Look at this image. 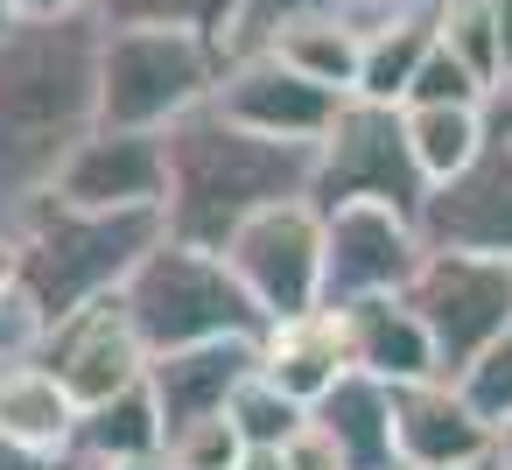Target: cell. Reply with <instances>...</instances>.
<instances>
[{
	"instance_id": "cell-1",
	"label": "cell",
	"mask_w": 512,
	"mask_h": 470,
	"mask_svg": "<svg viewBox=\"0 0 512 470\" xmlns=\"http://www.w3.org/2000/svg\"><path fill=\"white\" fill-rule=\"evenodd\" d=\"M99 50L106 22L22 15L0 29V225H22L50 190L71 148L99 127Z\"/></svg>"
},
{
	"instance_id": "cell-2",
	"label": "cell",
	"mask_w": 512,
	"mask_h": 470,
	"mask_svg": "<svg viewBox=\"0 0 512 470\" xmlns=\"http://www.w3.org/2000/svg\"><path fill=\"white\" fill-rule=\"evenodd\" d=\"M162 148H169V197H162L169 239H190L211 253L253 211H267L281 197H309V176H316V141L253 134V127L225 120L211 99L197 113L169 120Z\"/></svg>"
},
{
	"instance_id": "cell-3",
	"label": "cell",
	"mask_w": 512,
	"mask_h": 470,
	"mask_svg": "<svg viewBox=\"0 0 512 470\" xmlns=\"http://www.w3.org/2000/svg\"><path fill=\"white\" fill-rule=\"evenodd\" d=\"M169 232L162 211H78L57 190L15 225L22 239V281L36 288V302L57 316L127 288V274L141 267V253Z\"/></svg>"
},
{
	"instance_id": "cell-4",
	"label": "cell",
	"mask_w": 512,
	"mask_h": 470,
	"mask_svg": "<svg viewBox=\"0 0 512 470\" xmlns=\"http://www.w3.org/2000/svg\"><path fill=\"white\" fill-rule=\"evenodd\" d=\"M127 316L155 351H183V344H211V337H260L267 316L246 295V281L225 267V253L190 246V239H155L141 253V267L127 274Z\"/></svg>"
},
{
	"instance_id": "cell-5",
	"label": "cell",
	"mask_w": 512,
	"mask_h": 470,
	"mask_svg": "<svg viewBox=\"0 0 512 470\" xmlns=\"http://www.w3.org/2000/svg\"><path fill=\"white\" fill-rule=\"evenodd\" d=\"M225 71V50L197 29H106L99 50V127H148L197 113Z\"/></svg>"
},
{
	"instance_id": "cell-6",
	"label": "cell",
	"mask_w": 512,
	"mask_h": 470,
	"mask_svg": "<svg viewBox=\"0 0 512 470\" xmlns=\"http://www.w3.org/2000/svg\"><path fill=\"white\" fill-rule=\"evenodd\" d=\"M309 197L330 204H393L407 218H421L428 204V176L407 148V113L379 106V99H344V113L330 120V134L316 141V176Z\"/></svg>"
},
{
	"instance_id": "cell-7",
	"label": "cell",
	"mask_w": 512,
	"mask_h": 470,
	"mask_svg": "<svg viewBox=\"0 0 512 470\" xmlns=\"http://www.w3.org/2000/svg\"><path fill=\"white\" fill-rule=\"evenodd\" d=\"M400 295H407L414 316L428 323L435 358H442V379H463V372L498 344V330L512 323V260L428 246V260L414 267V281H407Z\"/></svg>"
},
{
	"instance_id": "cell-8",
	"label": "cell",
	"mask_w": 512,
	"mask_h": 470,
	"mask_svg": "<svg viewBox=\"0 0 512 470\" xmlns=\"http://www.w3.org/2000/svg\"><path fill=\"white\" fill-rule=\"evenodd\" d=\"M218 253L246 281V295L260 302L267 323L323 309V204L316 197H281V204L253 211Z\"/></svg>"
},
{
	"instance_id": "cell-9",
	"label": "cell",
	"mask_w": 512,
	"mask_h": 470,
	"mask_svg": "<svg viewBox=\"0 0 512 470\" xmlns=\"http://www.w3.org/2000/svg\"><path fill=\"white\" fill-rule=\"evenodd\" d=\"M428 260L421 218L393 204H330L323 211V302H365V295H400L414 267Z\"/></svg>"
},
{
	"instance_id": "cell-10",
	"label": "cell",
	"mask_w": 512,
	"mask_h": 470,
	"mask_svg": "<svg viewBox=\"0 0 512 470\" xmlns=\"http://www.w3.org/2000/svg\"><path fill=\"white\" fill-rule=\"evenodd\" d=\"M351 92L337 85H316L302 78L295 64H281L274 50H246V57H225L218 85H211V106L253 134H274V141H323L330 120L344 113Z\"/></svg>"
},
{
	"instance_id": "cell-11",
	"label": "cell",
	"mask_w": 512,
	"mask_h": 470,
	"mask_svg": "<svg viewBox=\"0 0 512 470\" xmlns=\"http://www.w3.org/2000/svg\"><path fill=\"white\" fill-rule=\"evenodd\" d=\"M43 365L78 393V407H99V400H113L127 386H141L148 379V344H141V330L127 316V295L113 288V295H99L85 309L57 316L50 337H43Z\"/></svg>"
},
{
	"instance_id": "cell-12",
	"label": "cell",
	"mask_w": 512,
	"mask_h": 470,
	"mask_svg": "<svg viewBox=\"0 0 512 470\" xmlns=\"http://www.w3.org/2000/svg\"><path fill=\"white\" fill-rule=\"evenodd\" d=\"M421 239L442 253H491L512 260V134H484V148L428 190Z\"/></svg>"
},
{
	"instance_id": "cell-13",
	"label": "cell",
	"mask_w": 512,
	"mask_h": 470,
	"mask_svg": "<svg viewBox=\"0 0 512 470\" xmlns=\"http://www.w3.org/2000/svg\"><path fill=\"white\" fill-rule=\"evenodd\" d=\"M57 197L78 211H162L169 148L148 127H92L57 169Z\"/></svg>"
},
{
	"instance_id": "cell-14",
	"label": "cell",
	"mask_w": 512,
	"mask_h": 470,
	"mask_svg": "<svg viewBox=\"0 0 512 470\" xmlns=\"http://www.w3.org/2000/svg\"><path fill=\"white\" fill-rule=\"evenodd\" d=\"M393 442H400V470H456L498 449V421H484L470 393L435 372L393 386Z\"/></svg>"
},
{
	"instance_id": "cell-15",
	"label": "cell",
	"mask_w": 512,
	"mask_h": 470,
	"mask_svg": "<svg viewBox=\"0 0 512 470\" xmlns=\"http://www.w3.org/2000/svg\"><path fill=\"white\" fill-rule=\"evenodd\" d=\"M253 372H260V337H211V344H183V351L148 358V386H155V407L169 428L218 414Z\"/></svg>"
},
{
	"instance_id": "cell-16",
	"label": "cell",
	"mask_w": 512,
	"mask_h": 470,
	"mask_svg": "<svg viewBox=\"0 0 512 470\" xmlns=\"http://www.w3.org/2000/svg\"><path fill=\"white\" fill-rule=\"evenodd\" d=\"M344 344H351V372H372L386 386L400 379H435L442 358H435V337L428 323L414 316L407 295H365V302H344Z\"/></svg>"
},
{
	"instance_id": "cell-17",
	"label": "cell",
	"mask_w": 512,
	"mask_h": 470,
	"mask_svg": "<svg viewBox=\"0 0 512 470\" xmlns=\"http://www.w3.org/2000/svg\"><path fill=\"white\" fill-rule=\"evenodd\" d=\"M260 372L295 393L302 407H316L344 372H351V344H344V316L323 302V309H302V316H281L260 330Z\"/></svg>"
},
{
	"instance_id": "cell-18",
	"label": "cell",
	"mask_w": 512,
	"mask_h": 470,
	"mask_svg": "<svg viewBox=\"0 0 512 470\" xmlns=\"http://www.w3.org/2000/svg\"><path fill=\"white\" fill-rule=\"evenodd\" d=\"M330 442L344 449V470H400V442H393V386L372 372H344L316 407H309Z\"/></svg>"
},
{
	"instance_id": "cell-19",
	"label": "cell",
	"mask_w": 512,
	"mask_h": 470,
	"mask_svg": "<svg viewBox=\"0 0 512 470\" xmlns=\"http://www.w3.org/2000/svg\"><path fill=\"white\" fill-rule=\"evenodd\" d=\"M78 393L43 365V358H22L0 372V442H22V449H71L78 442Z\"/></svg>"
},
{
	"instance_id": "cell-20",
	"label": "cell",
	"mask_w": 512,
	"mask_h": 470,
	"mask_svg": "<svg viewBox=\"0 0 512 470\" xmlns=\"http://www.w3.org/2000/svg\"><path fill=\"white\" fill-rule=\"evenodd\" d=\"M162 442H169V421H162V407H155V386L141 379V386H127V393L85 407L71 449H85L99 470H162Z\"/></svg>"
},
{
	"instance_id": "cell-21",
	"label": "cell",
	"mask_w": 512,
	"mask_h": 470,
	"mask_svg": "<svg viewBox=\"0 0 512 470\" xmlns=\"http://www.w3.org/2000/svg\"><path fill=\"white\" fill-rule=\"evenodd\" d=\"M435 50V0H400V8L365 22V64H358V99L400 106L421 57Z\"/></svg>"
},
{
	"instance_id": "cell-22",
	"label": "cell",
	"mask_w": 512,
	"mask_h": 470,
	"mask_svg": "<svg viewBox=\"0 0 512 470\" xmlns=\"http://www.w3.org/2000/svg\"><path fill=\"white\" fill-rule=\"evenodd\" d=\"M267 50L281 64H295L302 78L316 85H337V92H358V64H365V22L351 8H316V15H295L288 29L267 36Z\"/></svg>"
},
{
	"instance_id": "cell-23",
	"label": "cell",
	"mask_w": 512,
	"mask_h": 470,
	"mask_svg": "<svg viewBox=\"0 0 512 470\" xmlns=\"http://www.w3.org/2000/svg\"><path fill=\"white\" fill-rule=\"evenodd\" d=\"M400 113H407V148H414L428 190L449 183L484 148V106H400Z\"/></svg>"
},
{
	"instance_id": "cell-24",
	"label": "cell",
	"mask_w": 512,
	"mask_h": 470,
	"mask_svg": "<svg viewBox=\"0 0 512 470\" xmlns=\"http://www.w3.org/2000/svg\"><path fill=\"white\" fill-rule=\"evenodd\" d=\"M92 15L106 29H197L225 50L239 0H92Z\"/></svg>"
},
{
	"instance_id": "cell-25",
	"label": "cell",
	"mask_w": 512,
	"mask_h": 470,
	"mask_svg": "<svg viewBox=\"0 0 512 470\" xmlns=\"http://www.w3.org/2000/svg\"><path fill=\"white\" fill-rule=\"evenodd\" d=\"M435 36H442V50H456L484 85H505V50H498L491 0H435Z\"/></svg>"
},
{
	"instance_id": "cell-26",
	"label": "cell",
	"mask_w": 512,
	"mask_h": 470,
	"mask_svg": "<svg viewBox=\"0 0 512 470\" xmlns=\"http://www.w3.org/2000/svg\"><path fill=\"white\" fill-rule=\"evenodd\" d=\"M225 414L239 421V435H246V449H281L302 421H309V407L295 400V393H281L267 372H253L232 400H225Z\"/></svg>"
},
{
	"instance_id": "cell-27",
	"label": "cell",
	"mask_w": 512,
	"mask_h": 470,
	"mask_svg": "<svg viewBox=\"0 0 512 470\" xmlns=\"http://www.w3.org/2000/svg\"><path fill=\"white\" fill-rule=\"evenodd\" d=\"M239 456H246V435L225 407L169 428V442H162V470H239Z\"/></svg>"
},
{
	"instance_id": "cell-28",
	"label": "cell",
	"mask_w": 512,
	"mask_h": 470,
	"mask_svg": "<svg viewBox=\"0 0 512 470\" xmlns=\"http://www.w3.org/2000/svg\"><path fill=\"white\" fill-rule=\"evenodd\" d=\"M484 78L456 57V50H442V36H435V50L421 57V71H414V85H407V99L400 106H484Z\"/></svg>"
},
{
	"instance_id": "cell-29",
	"label": "cell",
	"mask_w": 512,
	"mask_h": 470,
	"mask_svg": "<svg viewBox=\"0 0 512 470\" xmlns=\"http://www.w3.org/2000/svg\"><path fill=\"white\" fill-rule=\"evenodd\" d=\"M43 337H50V309L36 302L29 281H8L0 288V365L43 358Z\"/></svg>"
},
{
	"instance_id": "cell-30",
	"label": "cell",
	"mask_w": 512,
	"mask_h": 470,
	"mask_svg": "<svg viewBox=\"0 0 512 470\" xmlns=\"http://www.w3.org/2000/svg\"><path fill=\"white\" fill-rule=\"evenodd\" d=\"M316 8H337V0H239V15H232V43H225V57L267 50V36H274V29H288L295 15H316Z\"/></svg>"
},
{
	"instance_id": "cell-31",
	"label": "cell",
	"mask_w": 512,
	"mask_h": 470,
	"mask_svg": "<svg viewBox=\"0 0 512 470\" xmlns=\"http://www.w3.org/2000/svg\"><path fill=\"white\" fill-rule=\"evenodd\" d=\"M281 456H288V470H344V449L330 442V428H323L316 414L281 442Z\"/></svg>"
},
{
	"instance_id": "cell-32",
	"label": "cell",
	"mask_w": 512,
	"mask_h": 470,
	"mask_svg": "<svg viewBox=\"0 0 512 470\" xmlns=\"http://www.w3.org/2000/svg\"><path fill=\"white\" fill-rule=\"evenodd\" d=\"M0 470H99L85 449H22V442H0Z\"/></svg>"
},
{
	"instance_id": "cell-33",
	"label": "cell",
	"mask_w": 512,
	"mask_h": 470,
	"mask_svg": "<svg viewBox=\"0 0 512 470\" xmlns=\"http://www.w3.org/2000/svg\"><path fill=\"white\" fill-rule=\"evenodd\" d=\"M8 281H22V239L0 225V288H8Z\"/></svg>"
},
{
	"instance_id": "cell-34",
	"label": "cell",
	"mask_w": 512,
	"mask_h": 470,
	"mask_svg": "<svg viewBox=\"0 0 512 470\" xmlns=\"http://www.w3.org/2000/svg\"><path fill=\"white\" fill-rule=\"evenodd\" d=\"M92 0H15V15H78Z\"/></svg>"
},
{
	"instance_id": "cell-35",
	"label": "cell",
	"mask_w": 512,
	"mask_h": 470,
	"mask_svg": "<svg viewBox=\"0 0 512 470\" xmlns=\"http://www.w3.org/2000/svg\"><path fill=\"white\" fill-rule=\"evenodd\" d=\"M491 15H498V50H505V78H512V0H491Z\"/></svg>"
},
{
	"instance_id": "cell-36",
	"label": "cell",
	"mask_w": 512,
	"mask_h": 470,
	"mask_svg": "<svg viewBox=\"0 0 512 470\" xmlns=\"http://www.w3.org/2000/svg\"><path fill=\"white\" fill-rule=\"evenodd\" d=\"M239 470H288V456H281V449H246Z\"/></svg>"
},
{
	"instance_id": "cell-37",
	"label": "cell",
	"mask_w": 512,
	"mask_h": 470,
	"mask_svg": "<svg viewBox=\"0 0 512 470\" xmlns=\"http://www.w3.org/2000/svg\"><path fill=\"white\" fill-rule=\"evenodd\" d=\"M337 8H351L358 22H372V15H386V8H400V0H337Z\"/></svg>"
},
{
	"instance_id": "cell-38",
	"label": "cell",
	"mask_w": 512,
	"mask_h": 470,
	"mask_svg": "<svg viewBox=\"0 0 512 470\" xmlns=\"http://www.w3.org/2000/svg\"><path fill=\"white\" fill-rule=\"evenodd\" d=\"M456 470H505V456L491 449V456H477V463H456Z\"/></svg>"
},
{
	"instance_id": "cell-39",
	"label": "cell",
	"mask_w": 512,
	"mask_h": 470,
	"mask_svg": "<svg viewBox=\"0 0 512 470\" xmlns=\"http://www.w3.org/2000/svg\"><path fill=\"white\" fill-rule=\"evenodd\" d=\"M498 456H505V470H512V421L498 428Z\"/></svg>"
},
{
	"instance_id": "cell-40",
	"label": "cell",
	"mask_w": 512,
	"mask_h": 470,
	"mask_svg": "<svg viewBox=\"0 0 512 470\" xmlns=\"http://www.w3.org/2000/svg\"><path fill=\"white\" fill-rule=\"evenodd\" d=\"M8 22H22V15H15V0H0V29H8Z\"/></svg>"
},
{
	"instance_id": "cell-41",
	"label": "cell",
	"mask_w": 512,
	"mask_h": 470,
	"mask_svg": "<svg viewBox=\"0 0 512 470\" xmlns=\"http://www.w3.org/2000/svg\"><path fill=\"white\" fill-rule=\"evenodd\" d=\"M0 372H8V365H0Z\"/></svg>"
}]
</instances>
